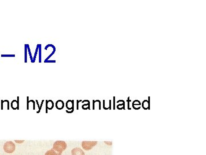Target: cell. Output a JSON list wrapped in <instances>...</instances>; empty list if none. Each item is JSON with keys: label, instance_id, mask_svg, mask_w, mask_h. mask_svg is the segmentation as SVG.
Returning a JSON list of instances; mask_svg holds the SVG:
<instances>
[{"label": "cell", "instance_id": "cell-1", "mask_svg": "<svg viewBox=\"0 0 206 155\" xmlns=\"http://www.w3.org/2000/svg\"><path fill=\"white\" fill-rule=\"evenodd\" d=\"M67 147V144H66L65 141H57L54 143L52 149H54L55 151L61 155L62 152L65 150Z\"/></svg>", "mask_w": 206, "mask_h": 155}, {"label": "cell", "instance_id": "cell-10", "mask_svg": "<svg viewBox=\"0 0 206 155\" xmlns=\"http://www.w3.org/2000/svg\"><path fill=\"white\" fill-rule=\"evenodd\" d=\"M38 48H39V44L37 45V48H36V52H35V54H34V58L33 59V63H34L35 62V60H36V55H37V53L38 52Z\"/></svg>", "mask_w": 206, "mask_h": 155}, {"label": "cell", "instance_id": "cell-15", "mask_svg": "<svg viewBox=\"0 0 206 155\" xmlns=\"http://www.w3.org/2000/svg\"><path fill=\"white\" fill-rule=\"evenodd\" d=\"M44 62H45V63H47V62H49V63H50V62H52V63H55V62H56V61H44Z\"/></svg>", "mask_w": 206, "mask_h": 155}, {"label": "cell", "instance_id": "cell-7", "mask_svg": "<svg viewBox=\"0 0 206 155\" xmlns=\"http://www.w3.org/2000/svg\"><path fill=\"white\" fill-rule=\"evenodd\" d=\"M45 155H61V154L57 153V152L54 150V149H51L46 152Z\"/></svg>", "mask_w": 206, "mask_h": 155}, {"label": "cell", "instance_id": "cell-12", "mask_svg": "<svg viewBox=\"0 0 206 155\" xmlns=\"http://www.w3.org/2000/svg\"><path fill=\"white\" fill-rule=\"evenodd\" d=\"M27 44H26L25 45V63H27Z\"/></svg>", "mask_w": 206, "mask_h": 155}, {"label": "cell", "instance_id": "cell-8", "mask_svg": "<svg viewBox=\"0 0 206 155\" xmlns=\"http://www.w3.org/2000/svg\"><path fill=\"white\" fill-rule=\"evenodd\" d=\"M46 107L49 110H52L54 107V103L52 101L49 100L46 101Z\"/></svg>", "mask_w": 206, "mask_h": 155}, {"label": "cell", "instance_id": "cell-6", "mask_svg": "<svg viewBox=\"0 0 206 155\" xmlns=\"http://www.w3.org/2000/svg\"><path fill=\"white\" fill-rule=\"evenodd\" d=\"M73 104H74V102L73 101H71V100H69L68 101L67 103H66V106H67V108L69 110H73Z\"/></svg>", "mask_w": 206, "mask_h": 155}, {"label": "cell", "instance_id": "cell-9", "mask_svg": "<svg viewBox=\"0 0 206 155\" xmlns=\"http://www.w3.org/2000/svg\"><path fill=\"white\" fill-rule=\"evenodd\" d=\"M38 50L40 51V54H39V57H40V59H39V62L40 63H41V45L40 44H39V48H38Z\"/></svg>", "mask_w": 206, "mask_h": 155}, {"label": "cell", "instance_id": "cell-3", "mask_svg": "<svg viewBox=\"0 0 206 155\" xmlns=\"http://www.w3.org/2000/svg\"><path fill=\"white\" fill-rule=\"evenodd\" d=\"M97 144V141H83L81 145L85 151L91 150L92 148L94 147L96 144Z\"/></svg>", "mask_w": 206, "mask_h": 155}, {"label": "cell", "instance_id": "cell-5", "mask_svg": "<svg viewBox=\"0 0 206 155\" xmlns=\"http://www.w3.org/2000/svg\"><path fill=\"white\" fill-rule=\"evenodd\" d=\"M56 107L58 110L62 109L64 107V103L61 100H58L56 102Z\"/></svg>", "mask_w": 206, "mask_h": 155}, {"label": "cell", "instance_id": "cell-14", "mask_svg": "<svg viewBox=\"0 0 206 155\" xmlns=\"http://www.w3.org/2000/svg\"><path fill=\"white\" fill-rule=\"evenodd\" d=\"M104 143H105V144H108V145H111L112 144V142L109 143V142H107V141H104Z\"/></svg>", "mask_w": 206, "mask_h": 155}, {"label": "cell", "instance_id": "cell-2", "mask_svg": "<svg viewBox=\"0 0 206 155\" xmlns=\"http://www.w3.org/2000/svg\"><path fill=\"white\" fill-rule=\"evenodd\" d=\"M15 145L12 141H7L4 145V151L8 153H11L15 151Z\"/></svg>", "mask_w": 206, "mask_h": 155}, {"label": "cell", "instance_id": "cell-4", "mask_svg": "<svg viewBox=\"0 0 206 155\" xmlns=\"http://www.w3.org/2000/svg\"><path fill=\"white\" fill-rule=\"evenodd\" d=\"M72 155H85L84 152L80 148H75L71 151Z\"/></svg>", "mask_w": 206, "mask_h": 155}, {"label": "cell", "instance_id": "cell-13", "mask_svg": "<svg viewBox=\"0 0 206 155\" xmlns=\"http://www.w3.org/2000/svg\"><path fill=\"white\" fill-rule=\"evenodd\" d=\"M15 141L17 143H24V140H21V141H17V140H15Z\"/></svg>", "mask_w": 206, "mask_h": 155}, {"label": "cell", "instance_id": "cell-11", "mask_svg": "<svg viewBox=\"0 0 206 155\" xmlns=\"http://www.w3.org/2000/svg\"><path fill=\"white\" fill-rule=\"evenodd\" d=\"M27 47H28V51H29V55H30V57H31V62L33 63V57H32V54H31V51H30V49H29V45H27Z\"/></svg>", "mask_w": 206, "mask_h": 155}]
</instances>
